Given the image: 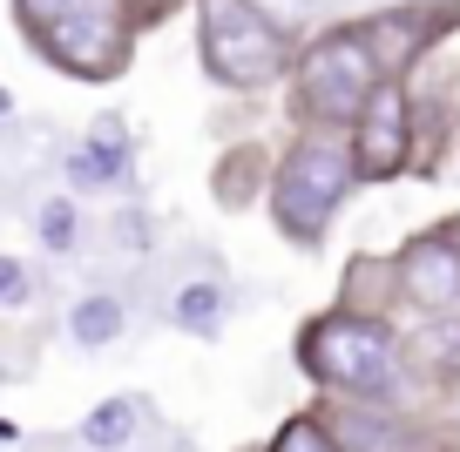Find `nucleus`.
Instances as JSON below:
<instances>
[{
	"label": "nucleus",
	"instance_id": "2eb2a0df",
	"mask_svg": "<svg viewBox=\"0 0 460 452\" xmlns=\"http://www.w3.org/2000/svg\"><path fill=\"white\" fill-rule=\"evenodd\" d=\"M136 7V28H156L163 14H176V7H183V0H129Z\"/></svg>",
	"mask_w": 460,
	"mask_h": 452
},
{
	"label": "nucleus",
	"instance_id": "0eeeda50",
	"mask_svg": "<svg viewBox=\"0 0 460 452\" xmlns=\"http://www.w3.org/2000/svg\"><path fill=\"white\" fill-rule=\"evenodd\" d=\"M366 34H373L386 74H400V82H406V74H413L447 34H460V0H406V7L373 14V21H366Z\"/></svg>",
	"mask_w": 460,
	"mask_h": 452
},
{
	"label": "nucleus",
	"instance_id": "ddd939ff",
	"mask_svg": "<svg viewBox=\"0 0 460 452\" xmlns=\"http://www.w3.org/2000/svg\"><path fill=\"white\" fill-rule=\"evenodd\" d=\"M217 311H224V291H217V283H190L183 304H176V317H183L190 331H210V325H217Z\"/></svg>",
	"mask_w": 460,
	"mask_h": 452
},
{
	"label": "nucleus",
	"instance_id": "6e6552de",
	"mask_svg": "<svg viewBox=\"0 0 460 452\" xmlns=\"http://www.w3.org/2000/svg\"><path fill=\"white\" fill-rule=\"evenodd\" d=\"M339 439H345V452H413V425L400 419V412H386V405H352V412H339Z\"/></svg>",
	"mask_w": 460,
	"mask_h": 452
},
{
	"label": "nucleus",
	"instance_id": "7ed1b4c3",
	"mask_svg": "<svg viewBox=\"0 0 460 452\" xmlns=\"http://www.w3.org/2000/svg\"><path fill=\"white\" fill-rule=\"evenodd\" d=\"M359 183V156H352V128H305L271 170V223L291 243H318L339 203Z\"/></svg>",
	"mask_w": 460,
	"mask_h": 452
},
{
	"label": "nucleus",
	"instance_id": "9b49d317",
	"mask_svg": "<svg viewBox=\"0 0 460 452\" xmlns=\"http://www.w3.org/2000/svg\"><path fill=\"white\" fill-rule=\"evenodd\" d=\"M271 452H345V439H339L332 419H291L285 432L271 439Z\"/></svg>",
	"mask_w": 460,
	"mask_h": 452
},
{
	"label": "nucleus",
	"instance_id": "423d86ee",
	"mask_svg": "<svg viewBox=\"0 0 460 452\" xmlns=\"http://www.w3.org/2000/svg\"><path fill=\"white\" fill-rule=\"evenodd\" d=\"M352 156H359V183H393V176L420 170L413 82H386L373 95V109L352 122Z\"/></svg>",
	"mask_w": 460,
	"mask_h": 452
},
{
	"label": "nucleus",
	"instance_id": "dca6fc26",
	"mask_svg": "<svg viewBox=\"0 0 460 452\" xmlns=\"http://www.w3.org/2000/svg\"><path fill=\"white\" fill-rule=\"evenodd\" d=\"M28 291V277H21V264H7V256H0V297H21Z\"/></svg>",
	"mask_w": 460,
	"mask_h": 452
},
{
	"label": "nucleus",
	"instance_id": "9d476101",
	"mask_svg": "<svg viewBox=\"0 0 460 452\" xmlns=\"http://www.w3.org/2000/svg\"><path fill=\"white\" fill-rule=\"evenodd\" d=\"M129 432H136V398H115V405H102L95 419L82 425V446L115 452V446H129Z\"/></svg>",
	"mask_w": 460,
	"mask_h": 452
},
{
	"label": "nucleus",
	"instance_id": "20e7f679",
	"mask_svg": "<svg viewBox=\"0 0 460 452\" xmlns=\"http://www.w3.org/2000/svg\"><path fill=\"white\" fill-rule=\"evenodd\" d=\"M197 55L203 74L230 95H258L291 68V41L258 0H197Z\"/></svg>",
	"mask_w": 460,
	"mask_h": 452
},
{
	"label": "nucleus",
	"instance_id": "39448f33",
	"mask_svg": "<svg viewBox=\"0 0 460 452\" xmlns=\"http://www.w3.org/2000/svg\"><path fill=\"white\" fill-rule=\"evenodd\" d=\"M393 304H406L420 317L460 311V216L420 230L393 250Z\"/></svg>",
	"mask_w": 460,
	"mask_h": 452
},
{
	"label": "nucleus",
	"instance_id": "f03ea898",
	"mask_svg": "<svg viewBox=\"0 0 460 452\" xmlns=\"http://www.w3.org/2000/svg\"><path fill=\"white\" fill-rule=\"evenodd\" d=\"M298 365L345 398H393L406 378V344L393 338V325L379 311L345 304V311H325L318 325H305Z\"/></svg>",
	"mask_w": 460,
	"mask_h": 452
},
{
	"label": "nucleus",
	"instance_id": "1a4fd4ad",
	"mask_svg": "<svg viewBox=\"0 0 460 452\" xmlns=\"http://www.w3.org/2000/svg\"><path fill=\"white\" fill-rule=\"evenodd\" d=\"M413 365H420V378H433V385H454L460 378V317L454 311L427 317V331L413 338Z\"/></svg>",
	"mask_w": 460,
	"mask_h": 452
},
{
	"label": "nucleus",
	"instance_id": "f257e3e1",
	"mask_svg": "<svg viewBox=\"0 0 460 452\" xmlns=\"http://www.w3.org/2000/svg\"><path fill=\"white\" fill-rule=\"evenodd\" d=\"M386 82H400V74H386L366 21H345V28L318 34L312 48H298V61H291V115L305 128H352Z\"/></svg>",
	"mask_w": 460,
	"mask_h": 452
},
{
	"label": "nucleus",
	"instance_id": "4468645a",
	"mask_svg": "<svg viewBox=\"0 0 460 452\" xmlns=\"http://www.w3.org/2000/svg\"><path fill=\"white\" fill-rule=\"evenodd\" d=\"M14 14H21V28H28V41H34V34L61 14V0H14Z\"/></svg>",
	"mask_w": 460,
	"mask_h": 452
},
{
	"label": "nucleus",
	"instance_id": "f8f14e48",
	"mask_svg": "<svg viewBox=\"0 0 460 452\" xmlns=\"http://www.w3.org/2000/svg\"><path fill=\"white\" fill-rule=\"evenodd\" d=\"M122 331V311H115V297H88L82 311H75V338L82 344H109Z\"/></svg>",
	"mask_w": 460,
	"mask_h": 452
}]
</instances>
